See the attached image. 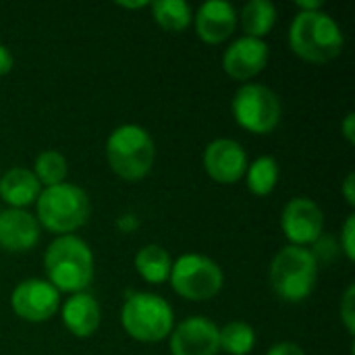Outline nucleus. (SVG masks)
<instances>
[{
  "label": "nucleus",
  "instance_id": "7ed1b4c3",
  "mask_svg": "<svg viewBox=\"0 0 355 355\" xmlns=\"http://www.w3.org/2000/svg\"><path fill=\"white\" fill-rule=\"evenodd\" d=\"M272 291L289 304L308 300L318 279V258L312 250L287 245L277 252L268 270Z\"/></svg>",
  "mask_w": 355,
  "mask_h": 355
},
{
  "label": "nucleus",
  "instance_id": "c756f323",
  "mask_svg": "<svg viewBox=\"0 0 355 355\" xmlns=\"http://www.w3.org/2000/svg\"><path fill=\"white\" fill-rule=\"evenodd\" d=\"M116 227L123 229V233H131V231H135L139 227V223H137V218L133 214H125V216H121L116 220Z\"/></svg>",
  "mask_w": 355,
  "mask_h": 355
},
{
  "label": "nucleus",
  "instance_id": "f257e3e1",
  "mask_svg": "<svg viewBox=\"0 0 355 355\" xmlns=\"http://www.w3.org/2000/svg\"><path fill=\"white\" fill-rule=\"evenodd\" d=\"M44 268L48 283L58 293H83L94 279V254L83 239L60 235L48 245Z\"/></svg>",
  "mask_w": 355,
  "mask_h": 355
},
{
  "label": "nucleus",
  "instance_id": "0eeeda50",
  "mask_svg": "<svg viewBox=\"0 0 355 355\" xmlns=\"http://www.w3.org/2000/svg\"><path fill=\"white\" fill-rule=\"evenodd\" d=\"M177 295L189 302H208L218 295L223 289L225 277L220 266L202 254H185L181 256L168 277Z\"/></svg>",
  "mask_w": 355,
  "mask_h": 355
},
{
  "label": "nucleus",
  "instance_id": "f03ea898",
  "mask_svg": "<svg viewBox=\"0 0 355 355\" xmlns=\"http://www.w3.org/2000/svg\"><path fill=\"white\" fill-rule=\"evenodd\" d=\"M345 37L339 23L324 10L297 12L289 29L291 50L314 64L335 60L343 50Z\"/></svg>",
  "mask_w": 355,
  "mask_h": 355
},
{
  "label": "nucleus",
  "instance_id": "4be33fe9",
  "mask_svg": "<svg viewBox=\"0 0 355 355\" xmlns=\"http://www.w3.org/2000/svg\"><path fill=\"white\" fill-rule=\"evenodd\" d=\"M218 345L225 354L248 355L256 345V333L248 322L235 320L218 329Z\"/></svg>",
  "mask_w": 355,
  "mask_h": 355
},
{
  "label": "nucleus",
  "instance_id": "6e6552de",
  "mask_svg": "<svg viewBox=\"0 0 355 355\" xmlns=\"http://www.w3.org/2000/svg\"><path fill=\"white\" fill-rule=\"evenodd\" d=\"M231 110L239 127L256 135H266L281 123L283 106L270 87L262 83H245L235 92Z\"/></svg>",
  "mask_w": 355,
  "mask_h": 355
},
{
  "label": "nucleus",
  "instance_id": "9b49d317",
  "mask_svg": "<svg viewBox=\"0 0 355 355\" xmlns=\"http://www.w3.org/2000/svg\"><path fill=\"white\" fill-rule=\"evenodd\" d=\"M218 352V327L204 316H191L171 333L173 355H216Z\"/></svg>",
  "mask_w": 355,
  "mask_h": 355
},
{
  "label": "nucleus",
  "instance_id": "f3484780",
  "mask_svg": "<svg viewBox=\"0 0 355 355\" xmlns=\"http://www.w3.org/2000/svg\"><path fill=\"white\" fill-rule=\"evenodd\" d=\"M40 187L42 185L35 179L33 171L23 166H15L0 177V198L17 210H23L25 206L33 204L42 191Z\"/></svg>",
  "mask_w": 355,
  "mask_h": 355
},
{
  "label": "nucleus",
  "instance_id": "2f4dec72",
  "mask_svg": "<svg viewBox=\"0 0 355 355\" xmlns=\"http://www.w3.org/2000/svg\"><path fill=\"white\" fill-rule=\"evenodd\" d=\"M119 6H123V8H144V6H150V2H119Z\"/></svg>",
  "mask_w": 355,
  "mask_h": 355
},
{
  "label": "nucleus",
  "instance_id": "c85d7f7f",
  "mask_svg": "<svg viewBox=\"0 0 355 355\" xmlns=\"http://www.w3.org/2000/svg\"><path fill=\"white\" fill-rule=\"evenodd\" d=\"M354 121H355L354 112H347V116H345V121H343V125H341V131H343V135H345V139H347L349 144H354L355 141Z\"/></svg>",
  "mask_w": 355,
  "mask_h": 355
},
{
  "label": "nucleus",
  "instance_id": "dca6fc26",
  "mask_svg": "<svg viewBox=\"0 0 355 355\" xmlns=\"http://www.w3.org/2000/svg\"><path fill=\"white\" fill-rule=\"evenodd\" d=\"M62 322L73 337H92L100 327V306L89 293H73L62 306Z\"/></svg>",
  "mask_w": 355,
  "mask_h": 355
},
{
  "label": "nucleus",
  "instance_id": "7c9ffc66",
  "mask_svg": "<svg viewBox=\"0 0 355 355\" xmlns=\"http://www.w3.org/2000/svg\"><path fill=\"white\" fill-rule=\"evenodd\" d=\"M297 6L302 8V12H312V10H322V2L320 0H300Z\"/></svg>",
  "mask_w": 355,
  "mask_h": 355
},
{
  "label": "nucleus",
  "instance_id": "20e7f679",
  "mask_svg": "<svg viewBox=\"0 0 355 355\" xmlns=\"http://www.w3.org/2000/svg\"><path fill=\"white\" fill-rule=\"evenodd\" d=\"M35 210H37L35 216L37 225H42L52 233L69 235L87 223L92 204L81 187L71 183H60L40 191L35 200Z\"/></svg>",
  "mask_w": 355,
  "mask_h": 355
},
{
  "label": "nucleus",
  "instance_id": "9d476101",
  "mask_svg": "<svg viewBox=\"0 0 355 355\" xmlns=\"http://www.w3.org/2000/svg\"><path fill=\"white\" fill-rule=\"evenodd\" d=\"M281 227L291 245L306 248L308 243H316L324 229L322 208L310 198H293L283 208Z\"/></svg>",
  "mask_w": 355,
  "mask_h": 355
},
{
  "label": "nucleus",
  "instance_id": "aec40b11",
  "mask_svg": "<svg viewBox=\"0 0 355 355\" xmlns=\"http://www.w3.org/2000/svg\"><path fill=\"white\" fill-rule=\"evenodd\" d=\"M150 8H152L154 21L164 31H171V33L183 31L193 19L191 6L183 0H156V2H150Z\"/></svg>",
  "mask_w": 355,
  "mask_h": 355
},
{
  "label": "nucleus",
  "instance_id": "393cba45",
  "mask_svg": "<svg viewBox=\"0 0 355 355\" xmlns=\"http://www.w3.org/2000/svg\"><path fill=\"white\" fill-rule=\"evenodd\" d=\"M354 237H355V216L354 214H349V216H347V220H345V225H343V231H341V248H343V252H345L347 260H352V262L355 260Z\"/></svg>",
  "mask_w": 355,
  "mask_h": 355
},
{
  "label": "nucleus",
  "instance_id": "a211bd4d",
  "mask_svg": "<svg viewBox=\"0 0 355 355\" xmlns=\"http://www.w3.org/2000/svg\"><path fill=\"white\" fill-rule=\"evenodd\" d=\"M171 268H173V260L168 252L156 243H150L135 254V270L150 285L166 283L171 277Z\"/></svg>",
  "mask_w": 355,
  "mask_h": 355
},
{
  "label": "nucleus",
  "instance_id": "1a4fd4ad",
  "mask_svg": "<svg viewBox=\"0 0 355 355\" xmlns=\"http://www.w3.org/2000/svg\"><path fill=\"white\" fill-rule=\"evenodd\" d=\"M10 306L27 322H46L60 308V293L44 279H25L15 287Z\"/></svg>",
  "mask_w": 355,
  "mask_h": 355
},
{
  "label": "nucleus",
  "instance_id": "ddd939ff",
  "mask_svg": "<svg viewBox=\"0 0 355 355\" xmlns=\"http://www.w3.org/2000/svg\"><path fill=\"white\" fill-rule=\"evenodd\" d=\"M268 58H270V50L264 40L243 35L225 50L223 69L227 71L229 77L237 81H248L264 71Z\"/></svg>",
  "mask_w": 355,
  "mask_h": 355
},
{
  "label": "nucleus",
  "instance_id": "cd10ccee",
  "mask_svg": "<svg viewBox=\"0 0 355 355\" xmlns=\"http://www.w3.org/2000/svg\"><path fill=\"white\" fill-rule=\"evenodd\" d=\"M355 175L354 173H349L347 177H345V181H343V196H345V202L349 204V206H355Z\"/></svg>",
  "mask_w": 355,
  "mask_h": 355
},
{
  "label": "nucleus",
  "instance_id": "bb28decb",
  "mask_svg": "<svg viewBox=\"0 0 355 355\" xmlns=\"http://www.w3.org/2000/svg\"><path fill=\"white\" fill-rule=\"evenodd\" d=\"M10 69H12V54L6 46L0 44V77L10 73Z\"/></svg>",
  "mask_w": 355,
  "mask_h": 355
},
{
  "label": "nucleus",
  "instance_id": "423d86ee",
  "mask_svg": "<svg viewBox=\"0 0 355 355\" xmlns=\"http://www.w3.org/2000/svg\"><path fill=\"white\" fill-rule=\"evenodd\" d=\"M121 322L129 337L141 343H156L173 333L175 312L156 293H133L121 310Z\"/></svg>",
  "mask_w": 355,
  "mask_h": 355
},
{
  "label": "nucleus",
  "instance_id": "f8f14e48",
  "mask_svg": "<svg viewBox=\"0 0 355 355\" xmlns=\"http://www.w3.org/2000/svg\"><path fill=\"white\" fill-rule=\"evenodd\" d=\"M204 168L216 183H237L248 171V156L243 146L235 139H214L204 150Z\"/></svg>",
  "mask_w": 355,
  "mask_h": 355
},
{
  "label": "nucleus",
  "instance_id": "a878e982",
  "mask_svg": "<svg viewBox=\"0 0 355 355\" xmlns=\"http://www.w3.org/2000/svg\"><path fill=\"white\" fill-rule=\"evenodd\" d=\"M266 355H306V352L297 345V343H291V341H283V343H277L268 349Z\"/></svg>",
  "mask_w": 355,
  "mask_h": 355
},
{
  "label": "nucleus",
  "instance_id": "39448f33",
  "mask_svg": "<svg viewBox=\"0 0 355 355\" xmlns=\"http://www.w3.org/2000/svg\"><path fill=\"white\" fill-rule=\"evenodd\" d=\"M156 158L152 135L139 125L116 127L106 141V160L110 168L125 181L144 179Z\"/></svg>",
  "mask_w": 355,
  "mask_h": 355
},
{
  "label": "nucleus",
  "instance_id": "2eb2a0df",
  "mask_svg": "<svg viewBox=\"0 0 355 355\" xmlns=\"http://www.w3.org/2000/svg\"><path fill=\"white\" fill-rule=\"evenodd\" d=\"M40 239V225L27 210L8 208L0 212V248L8 252H27Z\"/></svg>",
  "mask_w": 355,
  "mask_h": 355
},
{
  "label": "nucleus",
  "instance_id": "412c9836",
  "mask_svg": "<svg viewBox=\"0 0 355 355\" xmlns=\"http://www.w3.org/2000/svg\"><path fill=\"white\" fill-rule=\"evenodd\" d=\"M248 189L254 196H268L279 183V162L272 156H260L245 171Z\"/></svg>",
  "mask_w": 355,
  "mask_h": 355
},
{
  "label": "nucleus",
  "instance_id": "4468645a",
  "mask_svg": "<svg viewBox=\"0 0 355 355\" xmlns=\"http://www.w3.org/2000/svg\"><path fill=\"white\" fill-rule=\"evenodd\" d=\"M237 27V10L227 0H208L196 15L198 37L206 44H223Z\"/></svg>",
  "mask_w": 355,
  "mask_h": 355
},
{
  "label": "nucleus",
  "instance_id": "5701e85b",
  "mask_svg": "<svg viewBox=\"0 0 355 355\" xmlns=\"http://www.w3.org/2000/svg\"><path fill=\"white\" fill-rule=\"evenodd\" d=\"M33 175L40 181V185L54 187L64 183L67 177V160L60 152L56 150H46L35 158L33 164Z\"/></svg>",
  "mask_w": 355,
  "mask_h": 355
},
{
  "label": "nucleus",
  "instance_id": "6ab92c4d",
  "mask_svg": "<svg viewBox=\"0 0 355 355\" xmlns=\"http://www.w3.org/2000/svg\"><path fill=\"white\" fill-rule=\"evenodd\" d=\"M277 23V6L270 0H250L241 10V27L248 37L262 40Z\"/></svg>",
  "mask_w": 355,
  "mask_h": 355
},
{
  "label": "nucleus",
  "instance_id": "b1692460",
  "mask_svg": "<svg viewBox=\"0 0 355 355\" xmlns=\"http://www.w3.org/2000/svg\"><path fill=\"white\" fill-rule=\"evenodd\" d=\"M339 314H341V320L347 329V333L354 337L355 335V287L349 285L343 300H341V306H339Z\"/></svg>",
  "mask_w": 355,
  "mask_h": 355
}]
</instances>
